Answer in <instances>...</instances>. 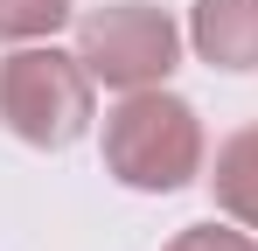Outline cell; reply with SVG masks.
<instances>
[{"mask_svg":"<svg viewBox=\"0 0 258 251\" xmlns=\"http://www.w3.org/2000/svg\"><path fill=\"white\" fill-rule=\"evenodd\" d=\"M105 174L140 189V196H174V189L203 181V119H196V105L161 91V84L126 91L105 112Z\"/></svg>","mask_w":258,"mask_h":251,"instance_id":"cell-1","label":"cell"},{"mask_svg":"<svg viewBox=\"0 0 258 251\" xmlns=\"http://www.w3.org/2000/svg\"><path fill=\"white\" fill-rule=\"evenodd\" d=\"M210 181L216 209L230 216V223H244L258 237V126H244V133H230L223 147H216V167L203 174Z\"/></svg>","mask_w":258,"mask_h":251,"instance_id":"cell-5","label":"cell"},{"mask_svg":"<svg viewBox=\"0 0 258 251\" xmlns=\"http://www.w3.org/2000/svg\"><path fill=\"white\" fill-rule=\"evenodd\" d=\"M77 56L98 84L147 91V84H168V70L181 63V28L147 0H112L77 21Z\"/></svg>","mask_w":258,"mask_h":251,"instance_id":"cell-3","label":"cell"},{"mask_svg":"<svg viewBox=\"0 0 258 251\" xmlns=\"http://www.w3.org/2000/svg\"><path fill=\"white\" fill-rule=\"evenodd\" d=\"M98 77L84 70V56L56 49V42H28L14 56H0V126L28 147H70L91 133V112H98Z\"/></svg>","mask_w":258,"mask_h":251,"instance_id":"cell-2","label":"cell"},{"mask_svg":"<svg viewBox=\"0 0 258 251\" xmlns=\"http://www.w3.org/2000/svg\"><path fill=\"white\" fill-rule=\"evenodd\" d=\"M188 42L210 70H230V77L258 70V0H196Z\"/></svg>","mask_w":258,"mask_h":251,"instance_id":"cell-4","label":"cell"},{"mask_svg":"<svg viewBox=\"0 0 258 251\" xmlns=\"http://www.w3.org/2000/svg\"><path fill=\"white\" fill-rule=\"evenodd\" d=\"M77 0H0V42H42L70 21Z\"/></svg>","mask_w":258,"mask_h":251,"instance_id":"cell-6","label":"cell"},{"mask_svg":"<svg viewBox=\"0 0 258 251\" xmlns=\"http://www.w3.org/2000/svg\"><path fill=\"white\" fill-rule=\"evenodd\" d=\"M161 251H258V237L237 223V230H223V223H188L174 244H161Z\"/></svg>","mask_w":258,"mask_h":251,"instance_id":"cell-7","label":"cell"}]
</instances>
